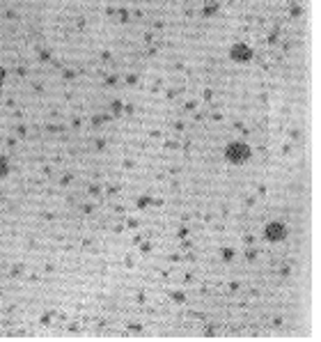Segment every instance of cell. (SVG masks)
Here are the masks:
<instances>
[{"label": "cell", "mask_w": 321, "mask_h": 342, "mask_svg": "<svg viewBox=\"0 0 321 342\" xmlns=\"http://www.w3.org/2000/svg\"><path fill=\"white\" fill-rule=\"evenodd\" d=\"M250 55H253V51H250L245 44H236V46L232 48V60H241V62H245V60H250Z\"/></svg>", "instance_id": "cell-3"}, {"label": "cell", "mask_w": 321, "mask_h": 342, "mask_svg": "<svg viewBox=\"0 0 321 342\" xmlns=\"http://www.w3.org/2000/svg\"><path fill=\"white\" fill-rule=\"evenodd\" d=\"M225 156L227 161H232V163H245V161L250 159V147L245 143H232L230 147L225 150Z\"/></svg>", "instance_id": "cell-1"}, {"label": "cell", "mask_w": 321, "mask_h": 342, "mask_svg": "<svg viewBox=\"0 0 321 342\" xmlns=\"http://www.w3.org/2000/svg\"><path fill=\"white\" fill-rule=\"evenodd\" d=\"M3 81H5V72L0 69V85H3Z\"/></svg>", "instance_id": "cell-5"}, {"label": "cell", "mask_w": 321, "mask_h": 342, "mask_svg": "<svg viewBox=\"0 0 321 342\" xmlns=\"http://www.w3.org/2000/svg\"><path fill=\"white\" fill-rule=\"evenodd\" d=\"M264 234H266L269 241H282L284 236H287V227L275 221V223H269V225H266V232H264Z\"/></svg>", "instance_id": "cell-2"}, {"label": "cell", "mask_w": 321, "mask_h": 342, "mask_svg": "<svg viewBox=\"0 0 321 342\" xmlns=\"http://www.w3.org/2000/svg\"><path fill=\"white\" fill-rule=\"evenodd\" d=\"M5 173H7V161L0 156V177H5Z\"/></svg>", "instance_id": "cell-4"}]
</instances>
